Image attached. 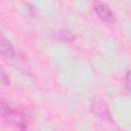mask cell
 <instances>
[{"label":"cell","mask_w":131,"mask_h":131,"mask_svg":"<svg viewBox=\"0 0 131 131\" xmlns=\"http://www.w3.org/2000/svg\"><path fill=\"white\" fill-rule=\"evenodd\" d=\"M1 113H2V116L4 118H6L7 120H10L11 122H13L15 125H17L18 128H20L21 130L26 129V121L24 119L23 114L13 111L4 101H2V103H1Z\"/></svg>","instance_id":"6da1fadb"},{"label":"cell","mask_w":131,"mask_h":131,"mask_svg":"<svg viewBox=\"0 0 131 131\" xmlns=\"http://www.w3.org/2000/svg\"><path fill=\"white\" fill-rule=\"evenodd\" d=\"M91 108L96 117L102 120H105V121H112V116L108 111L107 104L101 98H94L92 101Z\"/></svg>","instance_id":"7a4b0ae2"},{"label":"cell","mask_w":131,"mask_h":131,"mask_svg":"<svg viewBox=\"0 0 131 131\" xmlns=\"http://www.w3.org/2000/svg\"><path fill=\"white\" fill-rule=\"evenodd\" d=\"M94 10L96 14L99 16L100 19H102L105 23H114L115 21V15L111 9V7L103 3V2H95L94 3Z\"/></svg>","instance_id":"3957f363"},{"label":"cell","mask_w":131,"mask_h":131,"mask_svg":"<svg viewBox=\"0 0 131 131\" xmlns=\"http://www.w3.org/2000/svg\"><path fill=\"white\" fill-rule=\"evenodd\" d=\"M0 54L3 57H12V56H14L13 46L3 34H1V38H0Z\"/></svg>","instance_id":"277c9868"},{"label":"cell","mask_w":131,"mask_h":131,"mask_svg":"<svg viewBox=\"0 0 131 131\" xmlns=\"http://www.w3.org/2000/svg\"><path fill=\"white\" fill-rule=\"evenodd\" d=\"M55 38L59 40L60 42H71L75 39V36L68 30H61V31L56 32Z\"/></svg>","instance_id":"5b68a950"},{"label":"cell","mask_w":131,"mask_h":131,"mask_svg":"<svg viewBox=\"0 0 131 131\" xmlns=\"http://www.w3.org/2000/svg\"><path fill=\"white\" fill-rule=\"evenodd\" d=\"M125 85H126V88L129 91H131V70H129L126 73V76H125Z\"/></svg>","instance_id":"8992f818"},{"label":"cell","mask_w":131,"mask_h":131,"mask_svg":"<svg viewBox=\"0 0 131 131\" xmlns=\"http://www.w3.org/2000/svg\"><path fill=\"white\" fill-rule=\"evenodd\" d=\"M1 81L3 82V84H8L9 83V78H8V76H6V74L3 70H1Z\"/></svg>","instance_id":"52a82bcc"}]
</instances>
